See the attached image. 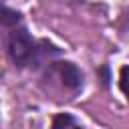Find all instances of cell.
Segmentation results:
<instances>
[{
	"label": "cell",
	"instance_id": "obj_1",
	"mask_svg": "<svg viewBox=\"0 0 129 129\" xmlns=\"http://www.w3.org/2000/svg\"><path fill=\"white\" fill-rule=\"evenodd\" d=\"M8 52H10V58L18 64V67H26L34 60V40L32 36L24 30V28H18L10 34L8 38Z\"/></svg>",
	"mask_w": 129,
	"mask_h": 129
},
{
	"label": "cell",
	"instance_id": "obj_2",
	"mask_svg": "<svg viewBox=\"0 0 129 129\" xmlns=\"http://www.w3.org/2000/svg\"><path fill=\"white\" fill-rule=\"evenodd\" d=\"M58 73H60V81H62L64 87L79 89L83 85V75H81V71L73 62H60L58 64Z\"/></svg>",
	"mask_w": 129,
	"mask_h": 129
},
{
	"label": "cell",
	"instance_id": "obj_3",
	"mask_svg": "<svg viewBox=\"0 0 129 129\" xmlns=\"http://www.w3.org/2000/svg\"><path fill=\"white\" fill-rule=\"evenodd\" d=\"M18 20H20V14H18L16 10L0 4V24H4V26H14V24H18Z\"/></svg>",
	"mask_w": 129,
	"mask_h": 129
},
{
	"label": "cell",
	"instance_id": "obj_4",
	"mask_svg": "<svg viewBox=\"0 0 129 129\" xmlns=\"http://www.w3.org/2000/svg\"><path fill=\"white\" fill-rule=\"evenodd\" d=\"M52 129H73V117L67 115V113L54 117V121H52Z\"/></svg>",
	"mask_w": 129,
	"mask_h": 129
},
{
	"label": "cell",
	"instance_id": "obj_5",
	"mask_svg": "<svg viewBox=\"0 0 129 129\" xmlns=\"http://www.w3.org/2000/svg\"><path fill=\"white\" fill-rule=\"evenodd\" d=\"M125 75H127V69L123 67V69H121V89H123V91H125Z\"/></svg>",
	"mask_w": 129,
	"mask_h": 129
},
{
	"label": "cell",
	"instance_id": "obj_6",
	"mask_svg": "<svg viewBox=\"0 0 129 129\" xmlns=\"http://www.w3.org/2000/svg\"><path fill=\"white\" fill-rule=\"evenodd\" d=\"M73 129H83V127H73Z\"/></svg>",
	"mask_w": 129,
	"mask_h": 129
}]
</instances>
